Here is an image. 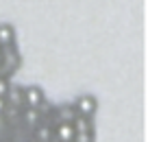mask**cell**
<instances>
[{
	"label": "cell",
	"instance_id": "4",
	"mask_svg": "<svg viewBox=\"0 0 148 142\" xmlns=\"http://www.w3.org/2000/svg\"><path fill=\"white\" fill-rule=\"evenodd\" d=\"M74 127L70 123H61L52 127V142H74Z\"/></svg>",
	"mask_w": 148,
	"mask_h": 142
},
{
	"label": "cell",
	"instance_id": "2",
	"mask_svg": "<svg viewBox=\"0 0 148 142\" xmlns=\"http://www.w3.org/2000/svg\"><path fill=\"white\" fill-rule=\"evenodd\" d=\"M22 59H20V53L15 46H9V48H2V55H0V68H2V74L5 77H11L15 70L20 68Z\"/></svg>",
	"mask_w": 148,
	"mask_h": 142
},
{
	"label": "cell",
	"instance_id": "7",
	"mask_svg": "<svg viewBox=\"0 0 148 142\" xmlns=\"http://www.w3.org/2000/svg\"><path fill=\"white\" fill-rule=\"evenodd\" d=\"M74 127V131L76 133H85V131H94V118H85V116H74L72 123H70Z\"/></svg>",
	"mask_w": 148,
	"mask_h": 142
},
{
	"label": "cell",
	"instance_id": "5",
	"mask_svg": "<svg viewBox=\"0 0 148 142\" xmlns=\"http://www.w3.org/2000/svg\"><path fill=\"white\" fill-rule=\"evenodd\" d=\"M33 140L35 142H52V127L46 123H39L33 127Z\"/></svg>",
	"mask_w": 148,
	"mask_h": 142
},
{
	"label": "cell",
	"instance_id": "8",
	"mask_svg": "<svg viewBox=\"0 0 148 142\" xmlns=\"http://www.w3.org/2000/svg\"><path fill=\"white\" fill-rule=\"evenodd\" d=\"M74 142H96V131H85V133H74Z\"/></svg>",
	"mask_w": 148,
	"mask_h": 142
},
{
	"label": "cell",
	"instance_id": "11",
	"mask_svg": "<svg viewBox=\"0 0 148 142\" xmlns=\"http://www.w3.org/2000/svg\"><path fill=\"white\" fill-rule=\"evenodd\" d=\"M24 142H35V140H33V138H28V140H24Z\"/></svg>",
	"mask_w": 148,
	"mask_h": 142
},
{
	"label": "cell",
	"instance_id": "9",
	"mask_svg": "<svg viewBox=\"0 0 148 142\" xmlns=\"http://www.w3.org/2000/svg\"><path fill=\"white\" fill-rule=\"evenodd\" d=\"M9 87H11V79L9 77H0V98H7Z\"/></svg>",
	"mask_w": 148,
	"mask_h": 142
},
{
	"label": "cell",
	"instance_id": "12",
	"mask_svg": "<svg viewBox=\"0 0 148 142\" xmlns=\"http://www.w3.org/2000/svg\"><path fill=\"white\" fill-rule=\"evenodd\" d=\"M0 77H5V74H2V68H0Z\"/></svg>",
	"mask_w": 148,
	"mask_h": 142
},
{
	"label": "cell",
	"instance_id": "6",
	"mask_svg": "<svg viewBox=\"0 0 148 142\" xmlns=\"http://www.w3.org/2000/svg\"><path fill=\"white\" fill-rule=\"evenodd\" d=\"M15 46V28L11 24H0V48Z\"/></svg>",
	"mask_w": 148,
	"mask_h": 142
},
{
	"label": "cell",
	"instance_id": "1",
	"mask_svg": "<svg viewBox=\"0 0 148 142\" xmlns=\"http://www.w3.org/2000/svg\"><path fill=\"white\" fill-rule=\"evenodd\" d=\"M74 112L79 116H85V118H94L98 112V98L94 96V94H89V92H85V94H79V96L74 98L72 103Z\"/></svg>",
	"mask_w": 148,
	"mask_h": 142
},
{
	"label": "cell",
	"instance_id": "13",
	"mask_svg": "<svg viewBox=\"0 0 148 142\" xmlns=\"http://www.w3.org/2000/svg\"><path fill=\"white\" fill-rule=\"evenodd\" d=\"M0 55H2V48H0Z\"/></svg>",
	"mask_w": 148,
	"mask_h": 142
},
{
	"label": "cell",
	"instance_id": "3",
	"mask_svg": "<svg viewBox=\"0 0 148 142\" xmlns=\"http://www.w3.org/2000/svg\"><path fill=\"white\" fill-rule=\"evenodd\" d=\"M22 101H24V109H37L46 103V94L39 85H28V87H22Z\"/></svg>",
	"mask_w": 148,
	"mask_h": 142
},
{
	"label": "cell",
	"instance_id": "10",
	"mask_svg": "<svg viewBox=\"0 0 148 142\" xmlns=\"http://www.w3.org/2000/svg\"><path fill=\"white\" fill-rule=\"evenodd\" d=\"M5 109H7V98H0V116L5 114Z\"/></svg>",
	"mask_w": 148,
	"mask_h": 142
}]
</instances>
